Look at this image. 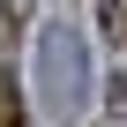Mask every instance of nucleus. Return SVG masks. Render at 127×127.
Returning a JSON list of instances; mask_svg holds the SVG:
<instances>
[{"mask_svg":"<svg viewBox=\"0 0 127 127\" xmlns=\"http://www.w3.org/2000/svg\"><path fill=\"white\" fill-rule=\"evenodd\" d=\"M37 97H45L52 120H82V105H90V45L75 37V23L37 30Z\"/></svg>","mask_w":127,"mask_h":127,"instance_id":"f257e3e1","label":"nucleus"},{"mask_svg":"<svg viewBox=\"0 0 127 127\" xmlns=\"http://www.w3.org/2000/svg\"><path fill=\"white\" fill-rule=\"evenodd\" d=\"M105 37L127 45V0H105Z\"/></svg>","mask_w":127,"mask_h":127,"instance_id":"f03ea898","label":"nucleus"},{"mask_svg":"<svg viewBox=\"0 0 127 127\" xmlns=\"http://www.w3.org/2000/svg\"><path fill=\"white\" fill-rule=\"evenodd\" d=\"M0 127H23V105H15V82L0 75Z\"/></svg>","mask_w":127,"mask_h":127,"instance_id":"7ed1b4c3","label":"nucleus"},{"mask_svg":"<svg viewBox=\"0 0 127 127\" xmlns=\"http://www.w3.org/2000/svg\"><path fill=\"white\" fill-rule=\"evenodd\" d=\"M112 112H120V120H127V75H120V82H112Z\"/></svg>","mask_w":127,"mask_h":127,"instance_id":"20e7f679","label":"nucleus"}]
</instances>
